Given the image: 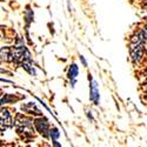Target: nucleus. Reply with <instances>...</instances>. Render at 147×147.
<instances>
[{"instance_id":"obj_1","label":"nucleus","mask_w":147,"mask_h":147,"mask_svg":"<svg viewBox=\"0 0 147 147\" xmlns=\"http://www.w3.org/2000/svg\"><path fill=\"white\" fill-rule=\"evenodd\" d=\"M144 40H142V34L139 32L137 35H134L132 38V41L129 44V55L133 61V64H137L141 60L142 54H144Z\"/></svg>"},{"instance_id":"obj_2","label":"nucleus","mask_w":147,"mask_h":147,"mask_svg":"<svg viewBox=\"0 0 147 147\" xmlns=\"http://www.w3.org/2000/svg\"><path fill=\"white\" fill-rule=\"evenodd\" d=\"M16 125H17V131L19 134H21L24 139H30L32 138L33 133H34V128L30 119L19 115L16 120Z\"/></svg>"},{"instance_id":"obj_3","label":"nucleus","mask_w":147,"mask_h":147,"mask_svg":"<svg viewBox=\"0 0 147 147\" xmlns=\"http://www.w3.org/2000/svg\"><path fill=\"white\" fill-rule=\"evenodd\" d=\"M35 128L38 129V132H40V134H42L44 137H47L48 136V131H50V125H48V121L45 119V118H41V119H36L35 122Z\"/></svg>"},{"instance_id":"obj_4","label":"nucleus","mask_w":147,"mask_h":147,"mask_svg":"<svg viewBox=\"0 0 147 147\" xmlns=\"http://www.w3.org/2000/svg\"><path fill=\"white\" fill-rule=\"evenodd\" d=\"M12 126V115L7 109H1V129H6Z\"/></svg>"},{"instance_id":"obj_5","label":"nucleus","mask_w":147,"mask_h":147,"mask_svg":"<svg viewBox=\"0 0 147 147\" xmlns=\"http://www.w3.org/2000/svg\"><path fill=\"white\" fill-rule=\"evenodd\" d=\"M88 79L91 80V100L98 104L99 102V90H98L96 81L93 80L91 77H88Z\"/></svg>"},{"instance_id":"obj_6","label":"nucleus","mask_w":147,"mask_h":147,"mask_svg":"<svg viewBox=\"0 0 147 147\" xmlns=\"http://www.w3.org/2000/svg\"><path fill=\"white\" fill-rule=\"evenodd\" d=\"M22 111H25V112H27V113H31V114H36V115H40L41 114V112L39 111L38 108H36V106L34 105V104H32V102H30V104H27V105H22Z\"/></svg>"},{"instance_id":"obj_7","label":"nucleus","mask_w":147,"mask_h":147,"mask_svg":"<svg viewBox=\"0 0 147 147\" xmlns=\"http://www.w3.org/2000/svg\"><path fill=\"white\" fill-rule=\"evenodd\" d=\"M78 73H79L78 66H77L76 64H73V65L69 67V69H68V78L72 80V84L76 82V78H77V76H78Z\"/></svg>"},{"instance_id":"obj_8","label":"nucleus","mask_w":147,"mask_h":147,"mask_svg":"<svg viewBox=\"0 0 147 147\" xmlns=\"http://www.w3.org/2000/svg\"><path fill=\"white\" fill-rule=\"evenodd\" d=\"M142 34V40H144V46H145V51L147 53V28H145L144 31H141Z\"/></svg>"},{"instance_id":"obj_9","label":"nucleus","mask_w":147,"mask_h":147,"mask_svg":"<svg viewBox=\"0 0 147 147\" xmlns=\"http://www.w3.org/2000/svg\"><path fill=\"white\" fill-rule=\"evenodd\" d=\"M51 136H52V138L55 140L58 137H59V132H58V129L57 128H53V129H51Z\"/></svg>"},{"instance_id":"obj_10","label":"nucleus","mask_w":147,"mask_h":147,"mask_svg":"<svg viewBox=\"0 0 147 147\" xmlns=\"http://www.w3.org/2000/svg\"><path fill=\"white\" fill-rule=\"evenodd\" d=\"M80 60L82 61V64H84V66H86V65H87V63H86V60H85V58H84L82 55H80Z\"/></svg>"}]
</instances>
